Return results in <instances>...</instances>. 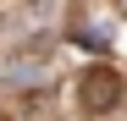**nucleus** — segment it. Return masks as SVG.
<instances>
[{"mask_svg":"<svg viewBox=\"0 0 127 121\" xmlns=\"http://www.w3.org/2000/svg\"><path fill=\"white\" fill-rule=\"evenodd\" d=\"M122 99H127V83L116 66H89L77 77V110L83 116H111Z\"/></svg>","mask_w":127,"mask_h":121,"instance_id":"nucleus-1","label":"nucleus"}]
</instances>
